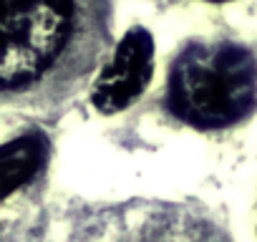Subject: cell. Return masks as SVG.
<instances>
[{
	"label": "cell",
	"mask_w": 257,
	"mask_h": 242,
	"mask_svg": "<svg viewBox=\"0 0 257 242\" xmlns=\"http://www.w3.org/2000/svg\"><path fill=\"white\" fill-rule=\"evenodd\" d=\"M257 98V63L234 43L189 46L172 66L169 106L197 129H222L244 118Z\"/></svg>",
	"instance_id": "1"
},
{
	"label": "cell",
	"mask_w": 257,
	"mask_h": 242,
	"mask_svg": "<svg viewBox=\"0 0 257 242\" xmlns=\"http://www.w3.org/2000/svg\"><path fill=\"white\" fill-rule=\"evenodd\" d=\"M81 0H0V91L46 76L71 43Z\"/></svg>",
	"instance_id": "2"
},
{
	"label": "cell",
	"mask_w": 257,
	"mask_h": 242,
	"mask_svg": "<svg viewBox=\"0 0 257 242\" xmlns=\"http://www.w3.org/2000/svg\"><path fill=\"white\" fill-rule=\"evenodd\" d=\"M83 242H237L234 234L199 207L164 204L91 232Z\"/></svg>",
	"instance_id": "3"
},
{
	"label": "cell",
	"mask_w": 257,
	"mask_h": 242,
	"mask_svg": "<svg viewBox=\"0 0 257 242\" xmlns=\"http://www.w3.org/2000/svg\"><path fill=\"white\" fill-rule=\"evenodd\" d=\"M152 58H154V43L152 36L144 28H132L118 43L111 63L101 73L93 103L103 113L121 111L139 98L152 78Z\"/></svg>",
	"instance_id": "4"
},
{
	"label": "cell",
	"mask_w": 257,
	"mask_h": 242,
	"mask_svg": "<svg viewBox=\"0 0 257 242\" xmlns=\"http://www.w3.org/2000/svg\"><path fill=\"white\" fill-rule=\"evenodd\" d=\"M252 234H254V242H257V197H254V224H252Z\"/></svg>",
	"instance_id": "5"
},
{
	"label": "cell",
	"mask_w": 257,
	"mask_h": 242,
	"mask_svg": "<svg viewBox=\"0 0 257 242\" xmlns=\"http://www.w3.org/2000/svg\"><path fill=\"white\" fill-rule=\"evenodd\" d=\"M217 3H219V0H217Z\"/></svg>",
	"instance_id": "6"
}]
</instances>
